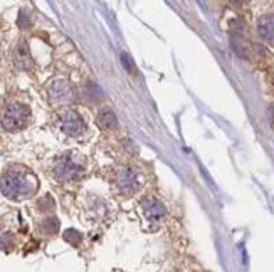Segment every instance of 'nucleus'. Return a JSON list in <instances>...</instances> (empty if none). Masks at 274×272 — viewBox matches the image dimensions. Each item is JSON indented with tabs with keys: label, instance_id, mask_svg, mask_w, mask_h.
<instances>
[{
	"label": "nucleus",
	"instance_id": "1",
	"mask_svg": "<svg viewBox=\"0 0 274 272\" xmlns=\"http://www.w3.org/2000/svg\"><path fill=\"white\" fill-rule=\"evenodd\" d=\"M37 190V178L24 168H10L0 178V192L10 200L27 199Z\"/></svg>",
	"mask_w": 274,
	"mask_h": 272
},
{
	"label": "nucleus",
	"instance_id": "2",
	"mask_svg": "<svg viewBox=\"0 0 274 272\" xmlns=\"http://www.w3.org/2000/svg\"><path fill=\"white\" fill-rule=\"evenodd\" d=\"M85 160L76 153H64V155L57 156L52 163V172L54 177L61 182H71L76 180L85 173Z\"/></svg>",
	"mask_w": 274,
	"mask_h": 272
},
{
	"label": "nucleus",
	"instance_id": "3",
	"mask_svg": "<svg viewBox=\"0 0 274 272\" xmlns=\"http://www.w3.org/2000/svg\"><path fill=\"white\" fill-rule=\"evenodd\" d=\"M30 118V109L22 103L8 104L2 116V126L7 131H19L27 125Z\"/></svg>",
	"mask_w": 274,
	"mask_h": 272
},
{
	"label": "nucleus",
	"instance_id": "4",
	"mask_svg": "<svg viewBox=\"0 0 274 272\" xmlns=\"http://www.w3.org/2000/svg\"><path fill=\"white\" fill-rule=\"evenodd\" d=\"M47 96H49V101L54 106H59V104H71L76 99V93H74V87L69 81L66 79H57V81L51 82L49 87H47Z\"/></svg>",
	"mask_w": 274,
	"mask_h": 272
},
{
	"label": "nucleus",
	"instance_id": "5",
	"mask_svg": "<svg viewBox=\"0 0 274 272\" xmlns=\"http://www.w3.org/2000/svg\"><path fill=\"white\" fill-rule=\"evenodd\" d=\"M61 131L68 136H79L86 130V123L76 111H66L59 118Z\"/></svg>",
	"mask_w": 274,
	"mask_h": 272
},
{
	"label": "nucleus",
	"instance_id": "6",
	"mask_svg": "<svg viewBox=\"0 0 274 272\" xmlns=\"http://www.w3.org/2000/svg\"><path fill=\"white\" fill-rule=\"evenodd\" d=\"M116 185L123 194L131 195L140 188V178L131 168H120L116 172Z\"/></svg>",
	"mask_w": 274,
	"mask_h": 272
},
{
	"label": "nucleus",
	"instance_id": "7",
	"mask_svg": "<svg viewBox=\"0 0 274 272\" xmlns=\"http://www.w3.org/2000/svg\"><path fill=\"white\" fill-rule=\"evenodd\" d=\"M141 210H143L145 217L150 218V220H160L163 215H165V207L155 197H147V199L141 202Z\"/></svg>",
	"mask_w": 274,
	"mask_h": 272
},
{
	"label": "nucleus",
	"instance_id": "8",
	"mask_svg": "<svg viewBox=\"0 0 274 272\" xmlns=\"http://www.w3.org/2000/svg\"><path fill=\"white\" fill-rule=\"evenodd\" d=\"M14 63L19 69L22 71H29L32 69V58H30V52H29V47L25 41H20L19 44L15 46V51H14Z\"/></svg>",
	"mask_w": 274,
	"mask_h": 272
},
{
	"label": "nucleus",
	"instance_id": "9",
	"mask_svg": "<svg viewBox=\"0 0 274 272\" xmlns=\"http://www.w3.org/2000/svg\"><path fill=\"white\" fill-rule=\"evenodd\" d=\"M96 123H98L99 128L104 131H113L116 130L118 126V120L111 109H101L98 118H96Z\"/></svg>",
	"mask_w": 274,
	"mask_h": 272
},
{
	"label": "nucleus",
	"instance_id": "10",
	"mask_svg": "<svg viewBox=\"0 0 274 272\" xmlns=\"http://www.w3.org/2000/svg\"><path fill=\"white\" fill-rule=\"evenodd\" d=\"M259 34L263 39L274 42V15H268L259 22Z\"/></svg>",
	"mask_w": 274,
	"mask_h": 272
},
{
	"label": "nucleus",
	"instance_id": "11",
	"mask_svg": "<svg viewBox=\"0 0 274 272\" xmlns=\"http://www.w3.org/2000/svg\"><path fill=\"white\" fill-rule=\"evenodd\" d=\"M85 96L91 101V103H96L98 99H101V91L96 84L90 82V84L86 86V89H85Z\"/></svg>",
	"mask_w": 274,
	"mask_h": 272
},
{
	"label": "nucleus",
	"instance_id": "12",
	"mask_svg": "<svg viewBox=\"0 0 274 272\" xmlns=\"http://www.w3.org/2000/svg\"><path fill=\"white\" fill-rule=\"evenodd\" d=\"M42 230L46 232V234H56V232L59 230V220H57L56 217L46 218V220L42 222Z\"/></svg>",
	"mask_w": 274,
	"mask_h": 272
},
{
	"label": "nucleus",
	"instance_id": "13",
	"mask_svg": "<svg viewBox=\"0 0 274 272\" xmlns=\"http://www.w3.org/2000/svg\"><path fill=\"white\" fill-rule=\"evenodd\" d=\"M54 200H52L51 195H46L42 197L41 200L37 202V208L41 210V212H49V210H54Z\"/></svg>",
	"mask_w": 274,
	"mask_h": 272
},
{
	"label": "nucleus",
	"instance_id": "14",
	"mask_svg": "<svg viewBox=\"0 0 274 272\" xmlns=\"http://www.w3.org/2000/svg\"><path fill=\"white\" fill-rule=\"evenodd\" d=\"M64 239L73 245H78L79 242H81V234H79L78 230H74V229H69V230L64 232Z\"/></svg>",
	"mask_w": 274,
	"mask_h": 272
},
{
	"label": "nucleus",
	"instance_id": "15",
	"mask_svg": "<svg viewBox=\"0 0 274 272\" xmlns=\"http://www.w3.org/2000/svg\"><path fill=\"white\" fill-rule=\"evenodd\" d=\"M121 61H123V66H125V68H126V71H128V72L136 74V68H135V64H133V59H131L130 56L123 52V54H121Z\"/></svg>",
	"mask_w": 274,
	"mask_h": 272
},
{
	"label": "nucleus",
	"instance_id": "16",
	"mask_svg": "<svg viewBox=\"0 0 274 272\" xmlns=\"http://www.w3.org/2000/svg\"><path fill=\"white\" fill-rule=\"evenodd\" d=\"M19 27L20 29H29L30 27V19L25 14V10H22L19 14Z\"/></svg>",
	"mask_w": 274,
	"mask_h": 272
},
{
	"label": "nucleus",
	"instance_id": "17",
	"mask_svg": "<svg viewBox=\"0 0 274 272\" xmlns=\"http://www.w3.org/2000/svg\"><path fill=\"white\" fill-rule=\"evenodd\" d=\"M269 120H271V125L274 128V106H271V109H269Z\"/></svg>",
	"mask_w": 274,
	"mask_h": 272
}]
</instances>
